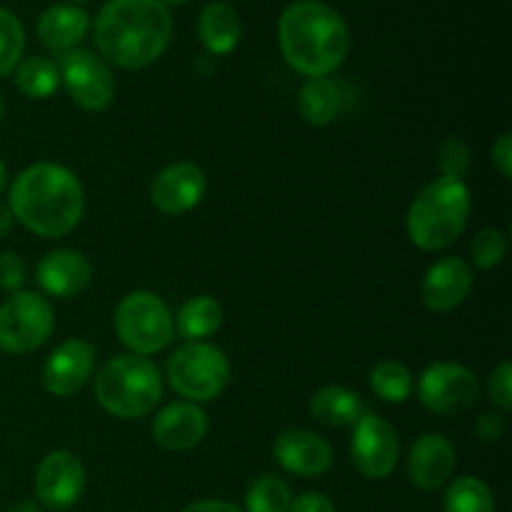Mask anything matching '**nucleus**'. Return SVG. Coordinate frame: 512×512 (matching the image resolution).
<instances>
[{
	"mask_svg": "<svg viewBox=\"0 0 512 512\" xmlns=\"http://www.w3.org/2000/svg\"><path fill=\"white\" fill-rule=\"evenodd\" d=\"M173 38V18L160 0H108L95 18V45L123 70L148 68Z\"/></svg>",
	"mask_w": 512,
	"mask_h": 512,
	"instance_id": "obj_1",
	"label": "nucleus"
},
{
	"mask_svg": "<svg viewBox=\"0 0 512 512\" xmlns=\"http://www.w3.org/2000/svg\"><path fill=\"white\" fill-rule=\"evenodd\" d=\"M8 208L30 233L63 238L73 233L83 218L85 193L73 170L55 163H35L13 180Z\"/></svg>",
	"mask_w": 512,
	"mask_h": 512,
	"instance_id": "obj_2",
	"label": "nucleus"
},
{
	"mask_svg": "<svg viewBox=\"0 0 512 512\" xmlns=\"http://www.w3.org/2000/svg\"><path fill=\"white\" fill-rule=\"evenodd\" d=\"M278 40L285 63L305 78H328L350 53L343 15L320 0H298L280 15Z\"/></svg>",
	"mask_w": 512,
	"mask_h": 512,
	"instance_id": "obj_3",
	"label": "nucleus"
},
{
	"mask_svg": "<svg viewBox=\"0 0 512 512\" xmlns=\"http://www.w3.org/2000/svg\"><path fill=\"white\" fill-rule=\"evenodd\" d=\"M470 215V190L458 178H438L420 190L408 210L410 243L438 253L463 235Z\"/></svg>",
	"mask_w": 512,
	"mask_h": 512,
	"instance_id": "obj_4",
	"label": "nucleus"
},
{
	"mask_svg": "<svg viewBox=\"0 0 512 512\" xmlns=\"http://www.w3.org/2000/svg\"><path fill=\"white\" fill-rule=\"evenodd\" d=\"M95 398L115 418H143L163 398V378L153 360L133 353L118 355L95 378Z\"/></svg>",
	"mask_w": 512,
	"mask_h": 512,
	"instance_id": "obj_5",
	"label": "nucleus"
},
{
	"mask_svg": "<svg viewBox=\"0 0 512 512\" xmlns=\"http://www.w3.org/2000/svg\"><path fill=\"white\" fill-rule=\"evenodd\" d=\"M168 383L188 403L215 400L230 383V363L210 343H188L168 360Z\"/></svg>",
	"mask_w": 512,
	"mask_h": 512,
	"instance_id": "obj_6",
	"label": "nucleus"
},
{
	"mask_svg": "<svg viewBox=\"0 0 512 512\" xmlns=\"http://www.w3.org/2000/svg\"><path fill=\"white\" fill-rule=\"evenodd\" d=\"M115 330L133 355H155L173 340V315L168 305L148 290H135L115 310Z\"/></svg>",
	"mask_w": 512,
	"mask_h": 512,
	"instance_id": "obj_7",
	"label": "nucleus"
},
{
	"mask_svg": "<svg viewBox=\"0 0 512 512\" xmlns=\"http://www.w3.org/2000/svg\"><path fill=\"white\" fill-rule=\"evenodd\" d=\"M55 325L53 305L38 293H13L0 305V350L25 355L50 338Z\"/></svg>",
	"mask_w": 512,
	"mask_h": 512,
	"instance_id": "obj_8",
	"label": "nucleus"
},
{
	"mask_svg": "<svg viewBox=\"0 0 512 512\" xmlns=\"http://www.w3.org/2000/svg\"><path fill=\"white\" fill-rule=\"evenodd\" d=\"M60 83L65 85L75 105L98 113L105 110L115 98V80L108 65L90 50H68L60 55L58 63Z\"/></svg>",
	"mask_w": 512,
	"mask_h": 512,
	"instance_id": "obj_9",
	"label": "nucleus"
},
{
	"mask_svg": "<svg viewBox=\"0 0 512 512\" xmlns=\"http://www.w3.org/2000/svg\"><path fill=\"white\" fill-rule=\"evenodd\" d=\"M350 458L368 480H385L400 458V440L393 425L375 413H363L353 425Z\"/></svg>",
	"mask_w": 512,
	"mask_h": 512,
	"instance_id": "obj_10",
	"label": "nucleus"
},
{
	"mask_svg": "<svg viewBox=\"0 0 512 512\" xmlns=\"http://www.w3.org/2000/svg\"><path fill=\"white\" fill-rule=\"evenodd\" d=\"M480 383L473 370L455 363H435L418 380V398L435 415H458L478 400Z\"/></svg>",
	"mask_w": 512,
	"mask_h": 512,
	"instance_id": "obj_11",
	"label": "nucleus"
},
{
	"mask_svg": "<svg viewBox=\"0 0 512 512\" xmlns=\"http://www.w3.org/2000/svg\"><path fill=\"white\" fill-rule=\"evenodd\" d=\"M85 468L78 455L53 450L43 458L35 473V495L50 510H68L83 498Z\"/></svg>",
	"mask_w": 512,
	"mask_h": 512,
	"instance_id": "obj_12",
	"label": "nucleus"
},
{
	"mask_svg": "<svg viewBox=\"0 0 512 512\" xmlns=\"http://www.w3.org/2000/svg\"><path fill=\"white\" fill-rule=\"evenodd\" d=\"M95 368V348L80 338L60 343L43 368V385L55 398H73L83 390Z\"/></svg>",
	"mask_w": 512,
	"mask_h": 512,
	"instance_id": "obj_13",
	"label": "nucleus"
},
{
	"mask_svg": "<svg viewBox=\"0 0 512 512\" xmlns=\"http://www.w3.org/2000/svg\"><path fill=\"white\" fill-rule=\"evenodd\" d=\"M208 180L195 163H173L160 170L150 185V200L165 215H183L198 208Z\"/></svg>",
	"mask_w": 512,
	"mask_h": 512,
	"instance_id": "obj_14",
	"label": "nucleus"
},
{
	"mask_svg": "<svg viewBox=\"0 0 512 512\" xmlns=\"http://www.w3.org/2000/svg\"><path fill=\"white\" fill-rule=\"evenodd\" d=\"M273 455L280 468L300 478H318L333 468V448L313 430L290 428L275 438Z\"/></svg>",
	"mask_w": 512,
	"mask_h": 512,
	"instance_id": "obj_15",
	"label": "nucleus"
},
{
	"mask_svg": "<svg viewBox=\"0 0 512 512\" xmlns=\"http://www.w3.org/2000/svg\"><path fill=\"white\" fill-rule=\"evenodd\" d=\"M455 448L445 435L425 433L408 453V478L415 488L433 493L448 485L455 473Z\"/></svg>",
	"mask_w": 512,
	"mask_h": 512,
	"instance_id": "obj_16",
	"label": "nucleus"
},
{
	"mask_svg": "<svg viewBox=\"0 0 512 512\" xmlns=\"http://www.w3.org/2000/svg\"><path fill=\"white\" fill-rule=\"evenodd\" d=\"M470 290H473V268L460 258H443L430 265L425 273L420 298L433 313H448L465 303Z\"/></svg>",
	"mask_w": 512,
	"mask_h": 512,
	"instance_id": "obj_17",
	"label": "nucleus"
},
{
	"mask_svg": "<svg viewBox=\"0 0 512 512\" xmlns=\"http://www.w3.org/2000/svg\"><path fill=\"white\" fill-rule=\"evenodd\" d=\"M208 435V415L195 403H173L160 410L153 420V440L165 450L183 453L203 443Z\"/></svg>",
	"mask_w": 512,
	"mask_h": 512,
	"instance_id": "obj_18",
	"label": "nucleus"
},
{
	"mask_svg": "<svg viewBox=\"0 0 512 512\" xmlns=\"http://www.w3.org/2000/svg\"><path fill=\"white\" fill-rule=\"evenodd\" d=\"M93 278V265L78 250H53L38 265V283L53 298H75Z\"/></svg>",
	"mask_w": 512,
	"mask_h": 512,
	"instance_id": "obj_19",
	"label": "nucleus"
},
{
	"mask_svg": "<svg viewBox=\"0 0 512 512\" xmlns=\"http://www.w3.org/2000/svg\"><path fill=\"white\" fill-rule=\"evenodd\" d=\"M90 15L78 5L60 3L50 5L38 20V38L53 53H68L88 35Z\"/></svg>",
	"mask_w": 512,
	"mask_h": 512,
	"instance_id": "obj_20",
	"label": "nucleus"
},
{
	"mask_svg": "<svg viewBox=\"0 0 512 512\" xmlns=\"http://www.w3.org/2000/svg\"><path fill=\"white\" fill-rule=\"evenodd\" d=\"M345 108H348V88L340 80L308 78V83L300 88L298 110L305 123L315 128L335 123Z\"/></svg>",
	"mask_w": 512,
	"mask_h": 512,
	"instance_id": "obj_21",
	"label": "nucleus"
},
{
	"mask_svg": "<svg viewBox=\"0 0 512 512\" xmlns=\"http://www.w3.org/2000/svg\"><path fill=\"white\" fill-rule=\"evenodd\" d=\"M198 33L208 53L228 55L238 48L243 23H240L238 10L225 0H213L200 10Z\"/></svg>",
	"mask_w": 512,
	"mask_h": 512,
	"instance_id": "obj_22",
	"label": "nucleus"
},
{
	"mask_svg": "<svg viewBox=\"0 0 512 512\" xmlns=\"http://www.w3.org/2000/svg\"><path fill=\"white\" fill-rule=\"evenodd\" d=\"M363 413L365 408L360 395L343 388V385H325V388H320L310 398V415L318 423L330 425V428H348V425H355Z\"/></svg>",
	"mask_w": 512,
	"mask_h": 512,
	"instance_id": "obj_23",
	"label": "nucleus"
},
{
	"mask_svg": "<svg viewBox=\"0 0 512 512\" xmlns=\"http://www.w3.org/2000/svg\"><path fill=\"white\" fill-rule=\"evenodd\" d=\"M220 325H223V305L215 298H210V295H198V298H190L178 310L173 328L188 343H200L203 338L218 333Z\"/></svg>",
	"mask_w": 512,
	"mask_h": 512,
	"instance_id": "obj_24",
	"label": "nucleus"
},
{
	"mask_svg": "<svg viewBox=\"0 0 512 512\" xmlns=\"http://www.w3.org/2000/svg\"><path fill=\"white\" fill-rule=\"evenodd\" d=\"M13 75L15 85H18V90L25 98L45 100L60 88L58 65L48 58H40V55L20 60L18 68L13 70Z\"/></svg>",
	"mask_w": 512,
	"mask_h": 512,
	"instance_id": "obj_25",
	"label": "nucleus"
},
{
	"mask_svg": "<svg viewBox=\"0 0 512 512\" xmlns=\"http://www.w3.org/2000/svg\"><path fill=\"white\" fill-rule=\"evenodd\" d=\"M370 388L385 403H405L413 393V375L398 360H383L370 370Z\"/></svg>",
	"mask_w": 512,
	"mask_h": 512,
	"instance_id": "obj_26",
	"label": "nucleus"
},
{
	"mask_svg": "<svg viewBox=\"0 0 512 512\" xmlns=\"http://www.w3.org/2000/svg\"><path fill=\"white\" fill-rule=\"evenodd\" d=\"M293 490L278 475H260L245 493V512H288Z\"/></svg>",
	"mask_w": 512,
	"mask_h": 512,
	"instance_id": "obj_27",
	"label": "nucleus"
},
{
	"mask_svg": "<svg viewBox=\"0 0 512 512\" xmlns=\"http://www.w3.org/2000/svg\"><path fill=\"white\" fill-rule=\"evenodd\" d=\"M445 512H495L493 490L473 475L453 480L445 493Z\"/></svg>",
	"mask_w": 512,
	"mask_h": 512,
	"instance_id": "obj_28",
	"label": "nucleus"
},
{
	"mask_svg": "<svg viewBox=\"0 0 512 512\" xmlns=\"http://www.w3.org/2000/svg\"><path fill=\"white\" fill-rule=\"evenodd\" d=\"M25 30L10 10L0 8V78L13 73L23 60Z\"/></svg>",
	"mask_w": 512,
	"mask_h": 512,
	"instance_id": "obj_29",
	"label": "nucleus"
},
{
	"mask_svg": "<svg viewBox=\"0 0 512 512\" xmlns=\"http://www.w3.org/2000/svg\"><path fill=\"white\" fill-rule=\"evenodd\" d=\"M470 255H473V265L480 270H493L508 255V238L505 233L495 228L480 230L470 243Z\"/></svg>",
	"mask_w": 512,
	"mask_h": 512,
	"instance_id": "obj_30",
	"label": "nucleus"
},
{
	"mask_svg": "<svg viewBox=\"0 0 512 512\" xmlns=\"http://www.w3.org/2000/svg\"><path fill=\"white\" fill-rule=\"evenodd\" d=\"M438 165L443 178H458L463 180V175L470 168V153L465 148L463 140L448 138L438 150Z\"/></svg>",
	"mask_w": 512,
	"mask_h": 512,
	"instance_id": "obj_31",
	"label": "nucleus"
},
{
	"mask_svg": "<svg viewBox=\"0 0 512 512\" xmlns=\"http://www.w3.org/2000/svg\"><path fill=\"white\" fill-rule=\"evenodd\" d=\"M488 393H490V400H493L500 410L512 408V365H510V360H503V363H500L498 368L490 373Z\"/></svg>",
	"mask_w": 512,
	"mask_h": 512,
	"instance_id": "obj_32",
	"label": "nucleus"
},
{
	"mask_svg": "<svg viewBox=\"0 0 512 512\" xmlns=\"http://www.w3.org/2000/svg\"><path fill=\"white\" fill-rule=\"evenodd\" d=\"M25 283V263L15 253H0V290L18 293Z\"/></svg>",
	"mask_w": 512,
	"mask_h": 512,
	"instance_id": "obj_33",
	"label": "nucleus"
},
{
	"mask_svg": "<svg viewBox=\"0 0 512 512\" xmlns=\"http://www.w3.org/2000/svg\"><path fill=\"white\" fill-rule=\"evenodd\" d=\"M475 433L483 443H498L505 433V420L500 413H485L480 415L478 425H475Z\"/></svg>",
	"mask_w": 512,
	"mask_h": 512,
	"instance_id": "obj_34",
	"label": "nucleus"
},
{
	"mask_svg": "<svg viewBox=\"0 0 512 512\" xmlns=\"http://www.w3.org/2000/svg\"><path fill=\"white\" fill-rule=\"evenodd\" d=\"M288 512H338L335 510L333 500L323 493H305L300 498H293Z\"/></svg>",
	"mask_w": 512,
	"mask_h": 512,
	"instance_id": "obj_35",
	"label": "nucleus"
},
{
	"mask_svg": "<svg viewBox=\"0 0 512 512\" xmlns=\"http://www.w3.org/2000/svg\"><path fill=\"white\" fill-rule=\"evenodd\" d=\"M493 165L498 168V173L503 178L512 175V135L503 133L498 138V143L493 145Z\"/></svg>",
	"mask_w": 512,
	"mask_h": 512,
	"instance_id": "obj_36",
	"label": "nucleus"
},
{
	"mask_svg": "<svg viewBox=\"0 0 512 512\" xmlns=\"http://www.w3.org/2000/svg\"><path fill=\"white\" fill-rule=\"evenodd\" d=\"M183 512H243V510L233 503H225V500H200V503L188 505Z\"/></svg>",
	"mask_w": 512,
	"mask_h": 512,
	"instance_id": "obj_37",
	"label": "nucleus"
},
{
	"mask_svg": "<svg viewBox=\"0 0 512 512\" xmlns=\"http://www.w3.org/2000/svg\"><path fill=\"white\" fill-rule=\"evenodd\" d=\"M13 220H15V218H13V213H10L8 205L0 203V240L8 238L10 228H13Z\"/></svg>",
	"mask_w": 512,
	"mask_h": 512,
	"instance_id": "obj_38",
	"label": "nucleus"
},
{
	"mask_svg": "<svg viewBox=\"0 0 512 512\" xmlns=\"http://www.w3.org/2000/svg\"><path fill=\"white\" fill-rule=\"evenodd\" d=\"M5 512H43V510H40L33 500H18V503L10 505Z\"/></svg>",
	"mask_w": 512,
	"mask_h": 512,
	"instance_id": "obj_39",
	"label": "nucleus"
},
{
	"mask_svg": "<svg viewBox=\"0 0 512 512\" xmlns=\"http://www.w3.org/2000/svg\"><path fill=\"white\" fill-rule=\"evenodd\" d=\"M5 188H8V168H5V163L0 160V193H3Z\"/></svg>",
	"mask_w": 512,
	"mask_h": 512,
	"instance_id": "obj_40",
	"label": "nucleus"
},
{
	"mask_svg": "<svg viewBox=\"0 0 512 512\" xmlns=\"http://www.w3.org/2000/svg\"><path fill=\"white\" fill-rule=\"evenodd\" d=\"M160 3H163V5H168V3H173V5H183V3H188V0H160Z\"/></svg>",
	"mask_w": 512,
	"mask_h": 512,
	"instance_id": "obj_41",
	"label": "nucleus"
},
{
	"mask_svg": "<svg viewBox=\"0 0 512 512\" xmlns=\"http://www.w3.org/2000/svg\"><path fill=\"white\" fill-rule=\"evenodd\" d=\"M3 113H5V108H3V98H0V123H3Z\"/></svg>",
	"mask_w": 512,
	"mask_h": 512,
	"instance_id": "obj_42",
	"label": "nucleus"
},
{
	"mask_svg": "<svg viewBox=\"0 0 512 512\" xmlns=\"http://www.w3.org/2000/svg\"><path fill=\"white\" fill-rule=\"evenodd\" d=\"M75 3H88V0H70V5H75Z\"/></svg>",
	"mask_w": 512,
	"mask_h": 512,
	"instance_id": "obj_43",
	"label": "nucleus"
}]
</instances>
